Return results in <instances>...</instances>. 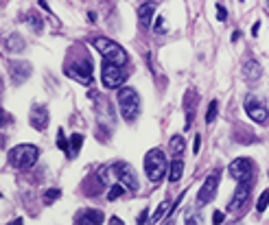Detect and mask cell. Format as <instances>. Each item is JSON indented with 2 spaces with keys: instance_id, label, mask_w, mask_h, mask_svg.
I'll use <instances>...</instances> for the list:
<instances>
[{
  "instance_id": "obj_29",
  "label": "cell",
  "mask_w": 269,
  "mask_h": 225,
  "mask_svg": "<svg viewBox=\"0 0 269 225\" xmlns=\"http://www.w3.org/2000/svg\"><path fill=\"white\" fill-rule=\"evenodd\" d=\"M29 22L33 24V29H37V31L42 29V20H40V18H33V15H31V18H29Z\"/></svg>"
},
{
  "instance_id": "obj_5",
  "label": "cell",
  "mask_w": 269,
  "mask_h": 225,
  "mask_svg": "<svg viewBox=\"0 0 269 225\" xmlns=\"http://www.w3.org/2000/svg\"><path fill=\"white\" fill-rule=\"evenodd\" d=\"M101 76H103V85H105L107 90H116V87H120L125 81V75H123V70H120V66L107 62V59L103 62Z\"/></svg>"
},
{
  "instance_id": "obj_30",
  "label": "cell",
  "mask_w": 269,
  "mask_h": 225,
  "mask_svg": "<svg viewBox=\"0 0 269 225\" xmlns=\"http://www.w3.org/2000/svg\"><path fill=\"white\" fill-rule=\"evenodd\" d=\"M57 145H59V149H68V147H66V140H64V134H62V131H59V138H57Z\"/></svg>"
},
{
  "instance_id": "obj_22",
  "label": "cell",
  "mask_w": 269,
  "mask_h": 225,
  "mask_svg": "<svg viewBox=\"0 0 269 225\" xmlns=\"http://www.w3.org/2000/svg\"><path fill=\"white\" fill-rule=\"evenodd\" d=\"M169 149H171L175 155H179V153L184 151V138L182 136H173V138L169 140Z\"/></svg>"
},
{
  "instance_id": "obj_15",
  "label": "cell",
  "mask_w": 269,
  "mask_h": 225,
  "mask_svg": "<svg viewBox=\"0 0 269 225\" xmlns=\"http://www.w3.org/2000/svg\"><path fill=\"white\" fill-rule=\"evenodd\" d=\"M103 212L101 210H86L77 217V225H86V223H92V225H101L103 223Z\"/></svg>"
},
{
  "instance_id": "obj_13",
  "label": "cell",
  "mask_w": 269,
  "mask_h": 225,
  "mask_svg": "<svg viewBox=\"0 0 269 225\" xmlns=\"http://www.w3.org/2000/svg\"><path fill=\"white\" fill-rule=\"evenodd\" d=\"M31 127L37 129V131H44L48 127V109L44 105H35L31 109V118H29Z\"/></svg>"
},
{
  "instance_id": "obj_14",
  "label": "cell",
  "mask_w": 269,
  "mask_h": 225,
  "mask_svg": "<svg viewBox=\"0 0 269 225\" xmlns=\"http://www.w3.org/2000/svg\"><path fill=\"white\" fill-rule=\"evenodd\" d=\"M31 64L29 62H11L9 64V73L15 81H26L31 76Z\"/></svg>"
},
{
  "instance_id": "obj_33",
  "label": "cell",
  "mask_w": 269,
  "mask_h": 225,
  "mask_svg": "<svg viewBox=\"0 0 269 225\" xmlns=\"http://www.w3.org/2000/svg\"><path fill=\"white\" fill-rule=\"evenodd\" d=\"M212 221H215L217 225L223 223V212H215V217H212Z\"/></svg>"
},
{
  "instance_id": "obj_25",
  "label": "cell",
  "mask_w": 269,
  "mask_h": 225,
  "mask_svg": "<svg viewBox=\"0 0 269 225\" xmlns=\"http://www.w3.org/2000/svg\"><path fill=\"white\" fill-rule=\"evenodd\" d=\"M269 206V190H265L261 197H259V204H256V210L259 212H265V208Z\"/></svg>"
},
{
  "instance_id": "obj_10",
  "label": "cell",
  "mask_w": 269,
  "mask_h": 225,
  "mask_svg": "<svg viewBox=\"0 0 269 225\" xmlns=\"http://www.w3.org/2000/svg\"><path fill=\"white\" fill-rule=\"evenodd\" d=\"M250 190H252L250 179H241V184H239L237 193H234V197H232V201H230V204H228V210H230V212H239L241 208L245 206V201H248Z\"/></svg>"
},
{
  "instance_id": "obj_1",
  "label": "cell",
  "mask_w": 269,
  "mask_h": 225,
  "mask_svg": "<svg viewBox=\"0 0 269 225\" xmlns=\"http://www.w3.org/2000/svg\"><path fill=\"white\" fill-rule=\"evenodd\" d=\"M118 109H120V116L125 120H136V116L140 114V96L134 87H120L118 96Z\"/></svg>"
},
{
  "instance_id": "obj_28",
  "label": "cell",
  "mask_w": 269,
  "mask_h": 225,
  "mask_svg": "<svg viewBox=\"0 0 269 225\" xmlns=\"http://www.w3.org/2000/svg\"><path fill=\"white\" fill-rule=\"evenodd\" d=\"M217 18H219V20H221V22H223V20H226V18H228V11H226V9H223V7H221V4H217Z\"/></svg>"
},
{
  "instance_id": "obj_32",
  "label": "cell",
  "mask_w": 269,
  "mask_h": 225,
  "mask_svg": "<svg viewBox=\"0 0 269 225\" xmlns=\"http://www.w3.org/2000/svg\"><path fill=\"white\" fill-rule=\"evenodd\" d=\"M199 145H201V138L199 136H195V142H193V151L195 153H199Z\"/></svg>"
},
{
  "instance_id": "obj_34",
  "label": "cell",
  "mask_w": 269,
  "mask_h": 225,
  "mask_svg": "<svg viewBox=\"0 0 269 225\" xmlns=\"http://www.w3.org/2000/svg\"><path fill=\"white\" fill-rule=\"evenodd\" d=\"M109 221H112V223H116V225H120V223H123V221H120L118 217H112V219H109Z\"/></svg>"
},
{
  "instance_id": "obj_9",
  "label": "cell",
  "mask_w": 269,
  "mask_h": 225,
  "mask_svg": "<svg viewBox=\"0 0 269 225\" xmlns=\"http://www.w3.org/2000/svg\"><path fill=\"white\" fill-rule=\"evenodd\" d=\"M252 168H254L252 160H248V157H237V160L228 166V171H230V177L241 182V179H250Z\"/></svg>"
},
{
  "instance_id": "obj_26",
  "label": "cell",
  "mask_w": 269,
  "mask_h": 225,
  "mask_svg": "<svg viewBox=\"0 0 269 225\" xmlns=\"http://www.w3.org/2000/svg\"><path fill=\"white\" fill-rule=\"evenodd\" d=\"M153 31L156 33H167V22H164V18H156V26H153Z\"/></svg>"
},
{
  "instance_id": "obj_31",
  "label": "cell",
  "mask_w": 269,
  "mask_h": 225,
  "mask_svg": "<svg viewBox=\"0 0 269 225\" xmlns=\"http://www.w3.org/2000/svg\"><path fill=\"white\" fill-rule=\"evenodd\" d=\"M149 221V210H142V215L138 217V223H147Z\"/></svg>"
},
{
  "instance_id": "obj_8",
  "label": "cell",
  "mask_w": 269,
  "mask_h": 225,
  "mask_svg": "<svg viewBox=\"0 0 269 225\" xmlns=\"http://www.w3.org/2000/svg\"><path fill=\"white\" fill-rule=\"evenodd\" d=\"M68 75H73V79H77L79 83L92 85V62H88V59L75 62L73 68H68Z\"/></svg>"
},
{
  "instance_id": "obj_2",
  "label": "cell",
  "mask_w": 269,
  "mask_h": 225,
  "mask_svg": "<svg viewBox=\"0 0 269 225\" xmlns=\"http://www.w3.org/2000/svg\"><path fill=\"white\" fill-rule=\"evenodd\" d=\"M167 168H169V162H167L164 151H160V149L147 151V155H145V171H147V177H149L151 182H160V179L164 177V173H167Z\"/></svg>"
},
{
  "instance_id": "obj_21",
  "label": "cell",
  "mask_w": 269,
  "mask_h": 225,
  "mask_svg": "<svg viewBox=\"0 0 269 225\" xmlns=\"http://www.w3.org/2000/svg\"><path fill=\"white\" fill-rule=\"evenodd\" d=\"M171 210H173V206H171V201H162V206L158 208V212L153 215L151 219V223H160L162 219H167L169 215H171Z\"/></svg>"
},
{
  "instance_id": "obj_3",
  "label": "cell",
  "mask_w": 269,
  "mask_h": 225,
  "mask_svg": "<svg viewBox=\"0 0 269 225\" xmlns=\"http://www.w3.org/2000/svg\"><path fill=\"white\" fill-rule=\"evenodd\" d=\"M94 48L112 64L125 66V64H127V59H129L127 53H125V48L120 46V44H116L114 40H107V37H96V40H94Z\"/></svg>"
},
{
  "instance_id": "obj_27",
  "label": "cell",
  "mask_w": 269,
  "mask_h": 225,
  "mask_svg": "<svg viewBox=\"0 0 269 225\" xmlns=\"http://www.w3.org/2000/svg\"><path fill=\"white\" fill-rule=\"evenodd\" d=\"M59 197H62V190L51 188V190H48V193H46V201H48V204H51L53 199H59Z\"/></svg>"
},
{
  "instance_id": "obj_24",
  "label": "cell",
  "mask_w": 269,
  "mask_h": 225,
  "mask_svg": "<svg viewBox=\"0 0 269 225\" xmlns=\"http://www.w3.org/2000/svg\"><path fill=\"white\" fill-rule=\"evenodd\" d=\"M217 109H219V105H217V101H212L210 105H208V114H206V123L210 125L212 120L217 118Z\"/></svg>"
},
{
  "instance_id": "obj_6",
  "label": "cell",
  "mask_w": 269,
  "mask_h": 225,
  "mask_svg": "<svg viewBox=\"0 0 269 225\" xmlns=\"http://www.w3.org/2000/svg\"><path fill=\"white\" fill-rule=\"evenodd\" d=\"M219 177H221V173L212 171L206 177V182L201 184L199 193H197V204L199 206H206L208 201H212V197H215V193H217V186H219Z\"/></svg>"
},
{
  "instance_id": "obj_19",
  "label": "cell",
  "mask_w": 269,
  "mask_h": 225,
  "mask_svg": "<svg viewBox=\"0 0 269 225\" xmlns=\"http://www.w3.org/2000/svg\"><path fill=\"white\" fill-rule=\"evenodd\" d=\"M81 145H84V136H81V134H73V136H70V142H68V149H66V155H68L70 160H75V157L79 155Z\"/></svg>"
},
{
  "instance_id": "obj_12",
  "label": "cell",
  "mask_w": 269,
  "mask_h": 225,
  "mask_svg": "<svg viewBox=\"0 0 269 225\" xmlns=\"http://www.w3.org/2000/svg\"><path fill=\"white\" fill-rule=\"evenodd\" d=\"M94 96V103H96V116H98V123L103 125V127H107L105 118L109 120V125L114 127V116H112V105H109V101L105 98H101V94H92Z\"/></svg>"
},
{
  "instance_id": "obj_23",
  "label": "cell",
  "mask_w": 269,
  "mask_h": 225,
  "mask_svg": "<svg viewBox=\"0 0 269 225\" xmlns=\"http://www.w3.org/2000/svg\"><path fill=\"white\" fill-rule=\"evenodd\" d=\"M125 193V186L123 184H114L112 188H109V193H107V201H114V199H118L120 195Z\"/></svg>"
},
{
  "instance_id": "obj_20",
  "label": "cell",
  "mask_w": 269,
  "mask_h": 225,
  "mask_svg": "<svg viewBox=\"0 0 269 225\" xmlns=\"http://www.w3.org/2000/svg\"><path fill=\"white\" fill-rule=\"evenodd\" d=\"M4 48H7L9 53H18L24 48V40L18 35V33H13V35H9L7 37V42H4Z\"/></svg>"
},
{
  "instance_id": "obj_18",
  "label": "cell",
  "mask_w": 269,
  "mask_h": 225,
  "mask_svg": "<svg viewBox=\"0 0 269 225\" xmlns=\"http://www.w3.org/2000/svg\"><path fill=\"white\" fill-rule=\"evenodd\" d=\"M182 175H184V162L175 157V160L169 164V182H171V184H178L179 179H182Z\"/></svg>"
},
{
  "instance_id": "obj_4",
  "label": "cell",
  "mask_w": 269,
  "mask_h": 225,
  "mask_svg": "<svg viewBox=\"0 0 269 225\" xmlns=\"http://www.w3.org/2000/svg\"><path fill=\"white\" fill-rule=\"evenodd\" d=\"M37 160V147L33 145H18L9 151V162L15 168H29Z\"/></svg>"
},
{
  "instance_id": "obj_11",
  "label": "cell",
  "mask_w": 269,
  "mask_h": 225,
  "mask_svg": "<svg viewBox=\"0 0 269 225\" xmlns=\"http://www.w3.org/2000/svg\"><path fill=\"white\" fill-rule=\"evenodd\" d=\"M245 112H248V116L254 120V123H259V125H265L269 120L267 107L263 105V103L254 101V98H248V101H245Z\"/></svg>"
},
{
  "instance_id": "obj_17",
  "label": "cell",
  "mask_w": 269,
  "mask_h": 225,
  "mask_svg": "<svg viewBox=\"0 0 269 225\" xmlns=\"http://www.w3.org/2000/svg\"><path fill=\"white\" fill-rule=\"evenodd\" d=\"M243 75L248 76V81H259V79H261V75H263L261 64H259V62H254V59L245 62V64H243Z\"/></svg>"
},
{
  "instance_id": "obj_16",
  "label": "cell",
  "mask_w": 269,
  "mask_h": 225,
  "mask_svg": "<svg viewBox=\"0 0 269 225\" xmlns=\"http://www.w3.org/2000/svg\"><path fill=\"white\" fill-rule=\"evenodd\" d=\"M153 13H156V4H153V2H145V4H140V7H138V20H140L142 29H147V26L151 24Z\"/></svg>"
},
{
  "instance_id": "obj_7",
  "label": "cell",
  "mask_w": 269,
  "mask_h": 225,
  "mask_svg": "<svg viewBox=\"0 0 269 225\" xmlns=\"http://www.w3.org/2000/svg\"><path fill=\"white\" fill-rule=\"evenodd\" d=\"M114 173H116L118 182L123 184L125 188L138 190V175H136V171L131 168V164H127V162H118L116 166H114Z\"/></svg>"
}]
</instances>
